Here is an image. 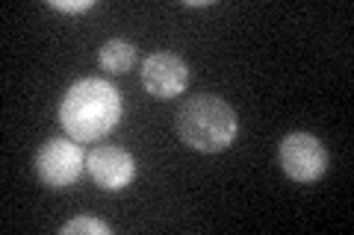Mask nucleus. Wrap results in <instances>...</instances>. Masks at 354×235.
Returning <instances> with one entry per match:
<instances>
[{"label":"nucleus","mask_w":354,"mask_h":235,"mask_svg":"<svg viewBox=\"0 0 354 235\" xmlns=\"http://www.w3.org/2000/svg\"><path fill=\"white\" fill-rule=\"evenodd\" d=\"M121 121V94L101 76H86L65 92L59 124L74 141H101Z\"/></svg>","instance_id":"f257e3e1"},{"label":"nucleus","mask_w":354,"mask_h":235,"mask_svg":"<svg viewBox=\"0 0 354 235\" xmlns=\"http://www.w3.org/2000/svg\"><path fill=\"white\" fill-rule=\"evenodd\" d=\"M236 112L216 94H198L177 112V136L186 147L201 153L227 150L236 139Z\"/></svg>","instance_id":"f03ea898"},{"label":"nucleus","mask_w":354,"mask_h":235,"mask_svg":"<svg viewBox=\"0 0 354 235\" xmlns=\"http://www.w3.org/2000/svg\"><path fill=\"white\" fill-rule=\"evenodd\" d=\"M36 176L48 188H68L83 174V147L74 139H48L36 150Z\"/></svg>","instance_id":"7ed1b4c3"},{"label":"nucleus","mask_w":354,"mask_h":235,"mask_svg":"<svg viewBox=\"0 0 354 235\" xmlns=\"http://www.w3.org/2000/svg\"><path fill=\"white\" fill-rule=\"evenodd\" d=\"M278 159H281L283 174L295 183H316V180H322L328 171L325 144L316 136H310V132H290V136L281 141Z\"/></svg>","instance_id":"20e7f679"},{"label":"nucleus","mask_w":354,"mask_h":235,"mask_svg":"<svg viewBox=\"0 0 354 235\" xmlns=\"http://www.w3.org/2000/svg\"><path fill=\"white\" fill-rule=\"evenodd\" d=\"M86 171L104 192H121L136 180V159L124 147L101 144L86 156Z\"/></svg>","instance_id":"39448f33"},{"label":"nucleus","mask_w":354,"mask_h":235,"mask_svg":"<svg viewBox=\"0 0 354 235\" xmlns=\"http://www.w3.org/2000/svg\"><path fill=\"white\" fill-rule=\"evenodd\" d=\"M142 85L151 97L171 100L189 85V68L177 53H153L142 65Z\"/></svg>","instance_id":"423d86ee"},{"label":"nucleus","mask_w":354,"mask_h":235,"mask_svg":"<svg viewBox=\"0 0 354 235\" xmlns=\"http://www.w3.org/2000/svg\"><path fill=\"white\" fill-rule=\"evenodd\" d=\"M101 68L109 71V74H124L130 71L133 65H136V48H133L130 41H121V39H113L106 41L101 48Z\"/></svg>","instance_id":"0eeeda50"},{"label":"nucleus","mask_w":354,"mask_h":235,"mask_svg":"<svg viewBox=\"0 0 354 235\" xmlns=\"http://www.w3.org/2000/svg\"><path fill=\"white\" fill-rule=\"evenodd\" d=\"M59 232L62 235H109L113 227H109L106 221H97V218H74V221L65 223Z\"/></svg>","instance_id":"6e6552de"},{"label":"nucleus","mask_w":354,"mask_h":235,"mask_svg":"<svg viewBox=\"0 0 354 235\" xmlns=\"http://www.w3.org/2000/svg\"><path fill=\"white\" fill-rule=\"evenodd\" d=\"M50 9H57V12H88V9H95V0H50Z\"/></svg>","instance_id":"1a4fd4ad"},{"label":"nucleus","mask_w":354,"mask_h":235,"mask_svg":"<svg viewBox=\"0 0 354 235\" xmlns=\"http://www.w3.org/2000/svg\"><path fill=\"white\" fill-rule=\"evenodd\" d=\"M186 9H198V6H213V0H183Z\"/></svg>","instance_id":"9d476101"}]
</instances>
